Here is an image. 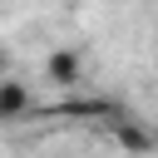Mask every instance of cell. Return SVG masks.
Listing matches in <instances>:
<instances>
[{"instance_id": "3957f363", "label": "cell", "mask_w": 158, "mask_h": 158, "mask_svg": "<svg viewBox=\"0 0 158 158\" xmlns=\"http://www.w3.org/2000/svg\"><path fill=\"white\" fill-rule=\"evenodd\" d=\"M30 84H20V79H5L0 74V123H20L25 114H30Z\"/></svg>"}, {"instance_id": "7a4b0ae2", "label": "cell", "mask_w": 158, "mask_h": 158, "mask_svg": "<svg viewBox=\"0 0 158 158\" xmlns=\"http://www.w3.org/2000/svg\"><path fill=\"white\" fill-rule=\"evenodd\" d=\"M109 138H114L118 148H128V153H153V148H158V138H153L143 123H133V118H118V114L109 118Z\"/></svg>"}, {"instance_id": "6da1fadb", "label": "cell", "mask_w": 158, "mask_h": 158, "mask_svg": "<svg viewBox=\"0 0 158 158\" xmlns=\"http://www.w3.org/2000/svg\"><path fill=\"white\" fill-rule=\"evenodd\" d=\"M44 79L49 84H59V89H74L79 79H84V54L79 49H49V59H44Z\"/></svg>"}]
</instances>
